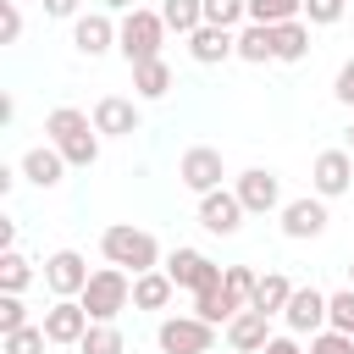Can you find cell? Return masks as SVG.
<instances>
[{
  "instance_id": "6da1fadb",
  "label": "cell",
  "mask_w": 354,
  "mask_h": 354,
  "mask_svg": "<svg viewBox=\"0 0 354 354\" xmlns=\"http://www.w3.org/2000/svg\"><path fill=\"white\" fill-rule=\"evenodd\" d=\"M44 133H50V144L66 155V166H94V160H100V127H94L88 111L55 105V111L44 116Z\"/></svg>"
},
{
  "instance_id": "7a4b0ae2",
  "label": "cell",
  "mask_w": 354,
  "mask_h": 354,
  "mask_svg": "<svg viewBox=\"0 0 354 354\" xmlns=\"http://www.w3.org/2000/svg\"><path fill=\"white\" fill-rule=\"evenodd\" d=\"M100 254H105L111 266H122L127 277L160 271V243H155V232H144V227H133V221H111V227L100 232Z\"/></svg>"
},
{
  "instance_id": "3957f363",
  "label": "cell",
  "mask_w": 354,
  "mask_h": 354,
  "mask_svg": "<svg viewBox=\"0 0 354 354\" xmlns=\"http://www.w3.org/2000/svg\"><path fill=\"white\" fill-rule=\"evenodd\" d=\"M77 304L88 310V321H116L127 304H133V277L122 266H100L88 277V288L77 293Z\"/></svg>"
},
{
  "instance_id": "277c9868",
  "label": "cell",
  "mask_w": 354,
  "mask_h": 354,
  "mask_svg": "<svg viewBox=\"0 0 354 354\" xmlns=\"http://www.w3.org/2000/svg\"><path fill=\"white\" fill-rule=\"evenodd\" d=\"M160 44H166V22L160 11H127L122 17V33H116V50L127 66H144V61H160Z\"/></svg>"
},
{
  "instance_id": "5b68a950",
  "label": "cell",
  "mask_w": 354,
  "mask_h": 354,
  "mask_svg": "<svg viewBox=\"0 0 354 354\" xmlns=\"http://www.w3.org/2000/svg\"><path fill=\"white\" fill-rule=\"evenodd\" d=\"M155 343H160V354H210L216 348V326L199 321V315H166L155 326Z\"/></svg>"
},
{
  "instance_id": "8992f818",
  "label": "cell",
  "mask_w": 354,
  "mask_h": 354,
  "mask_svg": "<svg viewBox=\"0 0 354 354\" xmlns=\"http://www.w3.org/2000/svg\"><path fill=\"white\" fill-rule=\"evenodd\" d=\"M177 288H188V293H205V288H221V266L210 260V254H199V249H171L166 254V266H160Z\"/></svg>"
},
{
  "instance_id": "52a82bcc",
  "label": "cell",
  "mask_w": 354,
  "mask_h": 354,
  "mask_svg": "<svg viewBox=\"0 0 354 354\" xmlns=\"http://www.w3.org/2000/svg\"><path fill=\"white\" fill-rule=\"evenodd\" d=\"M177 177H183V188H194L199 199H205V194H216V188H221V177H227V166H221V149H210V144H194V149H183V160H177Z\"/></svg>"
},
{
  "instance_id": "ba28073f",
  "label": "cell",
  "mask_w": 354,
  "mask_h": 354,
  "mask_svg": "<svg viewBox=\"0 0 354 354\" xmlns=\"http://www.w3.org/2000/svg\"><path fill=\"white\" fill-rule=\"evenodd\" d=\"M232 194L243 199V210H249V216H271V210H282V177H277V171H266V166L238 171Z\"/></svg>"
},
{
  "instance_id": "9c48e42d",
  "label": "cell",
  "mask_w": 354,
  "mask_h": 354,
  "mask_svg": "<svg viewBox=\"0 0 354 354\" xmlns=\"http://www.w3.org/2000/svg\"><path fill=\"white\" fill-rule=\"evenodd\" d=\"M88 260L77 254V249H55L50 260H44V288L55 293V299H77L83 288H88Z\"/></svg>"
},
{
  "instance_id": "30bf717a",
  "label": "cell",
  "mask_w": 354,
  "mask_h": 354,
  "mask_svg": "<svg viewBox=\"0 0 354 354\" xmlns=\"http://www.w3.org/2000/svg\"><path fill=\"white\" fill-rule=\"evenodd\" d=\"M310 188H315L321 199L348 194V188H354V155H348V149H321L315 166H310Z\"/></svg>"
},
{
  "instance_id": "8fae6325",
  "label": "cell",
  "mask_w": 354,
  "mask_h": 354,
  "mask_svg": "<svg viewBox=\"0 0 354 354\" xmlns=\"http://www.w3.org/2000/svg\"><path fill=\"white\" fill-rule=\"evenodd\" d=\"M39 326H44V337H50V343L77 348V343H83V332H88L94 321H88V310H83L77 299H55V304L44 310V321H39Z\"/></svg>"
},
{
  "instance_id": "7c38bea8",
  "label": "cell",
  "mask_w": 354,
  "mask_h": 354,
  "mask_svg": "<svg viewBox=\"0 0 354 354\" xmlns=\"http://www.w3.org/2000/svg\"><path fill=\"white\" fill-rule=\"evenodd\" d=\"M243 216H249V210H243V199H238L232 188H216V194L199 199V227L216 232V238H232V232L243 227Z\"/></svg>"
},
{
  "instance_id": "4fadbf2b",
  "label": "cell",
  "mask_w": 354,
  "mask_h": 354,
  "mask_svg": "<svg viewBox=\"0 0 354 354\" xmlns=\"http://www.w3.org/2000/svg\"><path fill=\"white\" fill-rule=\"evenodd\" d=\"M282 321H288L293 337H315V332H326V293H321V288H293Z\"/></svg>"
},
{
  "instance_id": "5bb4252c",
  "label": "cell",
  "mask_w": 354,
  "mask_h": 354,
  "mask_svg": "<svg viewBox=\"0 0 354 354\" xmlns=\"http://www.w3.org/2000/svg\"><path fill=\"white\" fill-rule=\"evenodd\" d=\"M138 105L133 100H122V94H100L94 100V127H100V138H133L138 133Z\"/></svg>"
},
{
  "instance_id": "9a60e30c",
  "label": "cell",
  "mask_w": 354,
  "mask_h": 354,
  "mask_svg": "<svg viewBox=\"0 0 354 354\" xmlns=\"http://www.w3.org/2000/svg\"><path fill=\"white\" fill-rule=\"evenodd\" d=\"M326 221H332V216H326V199H321V194H304V199H288V205H282V232H288V238H321Z\"/></svg>"
},
{
  "instance_id": "2e32d148",
  "label": "cell",
  "mask_w": 354,
  "mask_h": 354,
  "mask_svg": "<svg viewBox=\"0 0 354 354\" xmlns=\"http://www.w3.org/2000/svg\"><path fill=\"white\" fill-rule=\"evenodd\" d=\"M116 33H122V22H111L105 11H88V17H77L72 22V44H77V55H105V50H116Z\"/></svg>"
},
{
  "instance_id": "e0dca14e",
  "label": "cell",
  "mask_w": 354,
  "mask_h": 354,
  "mask_svg": "<svg viewBox=\"0 0 354 354\" xmlns=\"http://www.w3.org/2000/svg\"><path fill=\"white\" fill-rule=\"evenodd\" d=\"M227 343H232V354H260L271 343V315L266 310H238L227 321Z\"/></svg>"
},
{
  "instance_id": "ac0fdd59",
  "label": "cell",
  "mask_w": 354,
  "mask_h": 354,
  "mask_svg": "<svg viewBox=\"0 0 354 354\" xmlns=\"http://www.w3.org/2000/svg\"><path fill=\"white\" fill-rule=\"evenodd\" d=\"M188 55L199 61V66H221V61H232L238 55V33H227V28H199V33H188Z\"/></svg>"
},
{
  "instance_id": "d6986e66",
  "label": "cell",
  "mask_w": 354,
  "mask_h": 354,
  "mask_svg": "<svg viewBox=\"0 0 354 354\" xmlns=\"http://www.w3.org/2000/svg\"><path fill=\"white\" fill-rule=\"evenodd\" d=\"M22 177H28L33 188H55V183L66 177V155H61L55 144H33V149L22 155Z\"/></svg>"
},
{
  "instance_id": "ffe728a7",
  "label": "cell",
  "mask_w": 354,
  "mask_h": 354,
  "mask_svg": "<svg viewBox=\"0 0 354 354\" xmlns=\"http://www.w3.org/2000/svg\"><path fill=\"white\" fill-rule=\"evenodd\" d=\"M238 61H249V66H266V61H277V28L243 22V28H238Z\"/></svg>"
},
{
  "instance_id": "44dd1931",
  "label": "cell",
  "mask_w": 354,
  "mask_h": 354,
  "mask_svg": "<svg viewBox=\"0 0 354 354\" xmlns=\"http://www.w3.org/2000/svg\"><path fill=\"white\" fill-rule=\"evenodd\" d=\"M171 293H177V282H171L166 271H144V277H133V310H166Z\"/></svg>"
},
{
  "instance_id": "7402d4cb",
  "label": "cell",
  "mask_w": 354,
  "mask_h": 354,
  "mask_svg": "<svg viewBox=\"0 0 354 354\" xmlns=\"http://www.w3.org/2000/svg\"><path fill=\"white\" fill-rule=\"evenodd\" d=\"M288 299H293V282H288L282 271H266V277L254 282V299H249V310H266V315H282V310H288Z\"/></svg>"
},
{
  "instance_id": "603a6c76",
  "label": "cell",
  "mask_w": 354,
  "mask_h": 354,
  "mask_svg": "<svg viewBox=\"0 0 354 354\" xmlns=\"http://www.w3.org/2000/svg\"><path fill=\"white\" fill-rule=\"evenodd\" d=\"M160 22H166V33H199L205 28V0H160Z\"/></svg>"
},
{
  "instance_id": "cb8c5ba5",
  "label": "cell",
  "mask_w": 354,
  "mask_h": 354,
  "mask_svg": "<svg viewBox=\"0 0 354 354\" xmlns=\"http://www.w3.org/2000/svg\"><path fill=\"white\" fill-rule=\"evenodd\" d=\"M133 94H138V100H166V94H171V66H166V61L133 66Z\"/></svg>"
},
{
  "instance_id": "d4e9b609",
  "label": "cell",
  "mask_w": 354,
  "mask_h": 354,
  "mask_svg": "<svg viewBox=\"0 0 354 354\" xmlns=\"http://www.w3.org/2000/svg\"><path fill=\"white\" fill-rule=\"evenodd\" d=\"M299 17H304V0H249V22H260V28H282Z\"/></svg>"
},
{
  "instance_id": "484cf974",
  "label": "cell",
  "mask_w": 354,
  "mask_h": 354,
  "mask_svg": "<svg viewBox=\"0 0 354 354\" xmlns=\"http://www.w3.org/2000/svg\"><path fill=\"white\" fill-rule=\"evenodd\" d=\"M304 55H310V22H282V28H277V61L293 66V61H304Z\"/></svg>"
},
{
  "instance_id": "4316f807",
  "label": "cell",
  "mask_w": 354,
  "mask_h": 354,
  "mask_svg": "<svg viewBox=\"0 0 354 354\" xmlns=\"http://www.w3.org/2000/svg\"><path fill=\"white\" fill-rule=\"evenodd\" d=\"M77 354H127V337L116 332V321H94L77 343Z\"/></svg>"
},
{
  "instance_id": "83f0119b",
  "label": "cell",
  "mask_w": 354,
  "mask_h": 354,
  "mask_svg": "<svg viewBox=\"0 0 354 354\" xmlns=\"http://www.w3.org/2000/svg\"><path fill=\"white\" fill-rule=\"evenodd\" d=\"M28 282H33V260L22 249H6L0 254V293H22Z\"/></svg>"
},
{
  "instance_id": "f1b7e54d",
  "label": "cell",
  "mask_w": 354,
  "mask_h": 354,
  "mask_svg": "<svg viewBox=\"0 0 354 354\" xmlns=\"http://www.w3.org/2000/svg\"><path fill=\"white\" fill-rule=\"evenodd\" d=\"M254 271L249 266H227V277H221V293H227V304L232 310H249V299H254Z\"/></svg>"
},
{
  "instance_id": "f546056e",
  "label": "cell",
  "mask_w": 354,
  "mask_h": 354,
  "mask_svg": "<svg viewBox=\"0 0 354 354\" xmlns=\"http://www.w3.org/2000/svg\"><path fill=\"white\" fill-rule=\"evenodd\" d=\"M205 22L238 33V22H249V0H205Z\"/></svg>"
},
{
  "instance_id": "4dcf8cb0",
  "label": "cell",
  "mask_w": 354,
  "mask_h": 354,
  "mask_svg": "<svg viewBox=\"0 0 354 354\" xmlns=\"http://www.w3.org/2000/svg\"><path fill=\"white\" fill-rule=\"evenodd\" d=\"M326 326L354 337V288H337V293H326Z\"/></svg>"
},
{
  "instance_id": "1f68e13d",
  "label": "cell",
  "mask_w": 354,
  "mask_h": 354,
  "mask_svg": "<svg viewBox=\"0 0 354 354\" xmlns=\"http://www.w3.org/2000/svg\"><path fill=\"white\" fill-rule=\"evenodd\" d=\"M44 343H50L44 326H22V332H6V337H0L6 354H44Z\"/></svg>"
},
{
  "instance_id": "d6a6232c",
  "label": "cell",
  "mask_w": 354,
  "mask_h": 354,
  "mask_svg": "<svg viewBox=\"0 0 354 354\" xmlns=\"http://www.w3.org/2000/svg\"><path fill=\"white\" fill-rule=\"evenodd\" d=\"M22 326H33L22 293H0V337H6V332H22Z\"/></svg>"
},
{
  "instance_id": "836d02e7",
  "label": "cell",
  "mask_w": 354,
  "mask_h": 354,
  "mask_svg": "<svg viewBox=\"0 0 354 354\" xmlns=\"http://www.w3.org/2000/svg\"><path fill=\"white\" fill-rule=\"evenodd\" d=\"M343 11H348V0H304L310 28H332V22H343Z\"/></svg>"
},
{
  "instance_id": "e575fe53",
  "label": "cell",
  "mask_w": 354,
  "mask_h": 354,
  "mask_svg": "<svg viewBox=\"0 0 354 354\" xmlns=\"http://www.w3.org/2000/svg\"><path fill=\"white\" fill-rule=\"evenodd\" d=\"M304 354H354V337L326 326V332H315V337H310V348H304Z\"/></svg>"
},
{
  "instance_id": "d590c367",
  "label": "cell",
  "mask_w": 354,
  "mask_h": 354,
  "mask_svg": "<svg viewBox=\"0 0 354 354\" xmlns=\"http://www.w3.org/2000/svg\"><path fill=\"white\" fill-rule=\"evenodd\" d=\"M332 94H337L343 105H354V61H343V66H337V77H332Z\"/></svg>"
},
{
  "instance_id": "8d00e7d4",
  "label": "cell",
  "mask_w": 354,
  "mask_h": 354,
  "mask_svg": "<svg viewBox=\"0 0 354 354\" xmlns=\"http://www.w3.org/2000/svg\"><path fill=\"white\" fill-rule=\"evenodd\" d=\"M0 11H6V44H17V39H22V11H17V0H0Z\"/></svg>"
},
{
  "instance_id": "74e56055",
  "label": "cell",
  "mask_w": 354,
  "mask_h": 354,
  "mask_svg": "<svg viewBox=\"0 0 354 354\" xmlns=\"http://www.w3.org/2000/svg\"><path fill=\"white\" fill-rule=\"evenodd\" d=\"M260 354H304V348H299V337L288 332V337H271V343H266Z\"/></svg>"
},
{
  "instance_id": "f35d334b",
  "label": "cell",
  "mask_w": 354,
  "mask_h": 354,
  "mask_svg": "<svg viewBox=\"0 0 354 354\" xmlns=\"http://www.w3.org/2000/svg\"><path fill=\"white\" fill-rule=\"evenodd\" d=\"M44 17H77V0H44Z\"/></svg>"
},
{
  "instance_id": "ab89813d",
  "label": "cell",
  "mask_w": 354,
  "mask_h": 354,
  "mask_svg": "<svg viewBox=\"0 0 354 354\" xmlns=\"http://www.w3.org/2000/svg\"><path fill=\"white\" fill-rule=\"evenodd\" d=\"M111 11H138V0H105Z\"/></svg>"
},
{
  "instance_id": "60d3db41",
  "label": "cell",
  "mask_w": 354,
  "mask_h": 354,
  "mask_svg": "<svg viewBox=\"0 0 354 354\" xmlns=\"http://www.w3.org/2000/svg\"><path fill=\"white\" fill-rule=\"evenodd\" d=\"M343 149H348V155H354V122H348V133H343Z\"/></svg>"
},
{
  "instance_id": "b9f144b4",
  "label": "cell",
  "mask_w": 354,
  "mask_h": 354,
  "mask_svg": "<svg viewBox=\"0 0 354 354\" xmlns=\"http://www.w3.org/2000/svg\"><path fill=\"white\" fill-rule=\"evenodd\" d=\"M348 288H354V260H348Z\"/></svg>"
}]
</instances>
